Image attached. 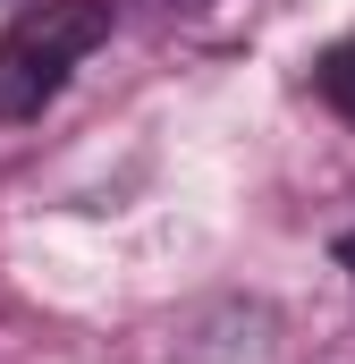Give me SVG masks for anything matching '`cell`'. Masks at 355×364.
Returning a JSON list of instances; mask_svg holds the SVG:
<instances>
[{"label":"cell","instance_id":"obj_1","mask_svg":"<svg viewBox=\"0 0 355 364\" xmlns=\"http://www.w3.org/2000/svg\"><path fill=\"white\" fill-rule=\"evenodd\" d=\"M110 43V0H34L0 34V119H43V102Z\"/></svg>","mask_w":355,"mask_h":364},{"label":"cell","instance_id":"obj_2","mask_svg":"<svg viewBox=\"0 0 355 364\" xmlns=\"http://www.w3.org/2000/svg\"><path fill=\"white\" fill-rule=\"evenodd\" d=\"M322 93H330V102L355 119V43H339V51L322 60Z\"/></svg>","mask_w":355,"mask_h":364},{"label":"cell","instance_id":"obj_3","mask_svg":"<svg viewBox=\"0 0 355 364\" xmlns=\"http://www.w3.org/2000/svg\"><path fill=\"white\" fill-rule=\"evenodd\" d=\"M339 263H347V272H355V229H347V237H339Z\"/></svg>","mask_w":355,"mask_h":364}]
</instances>
